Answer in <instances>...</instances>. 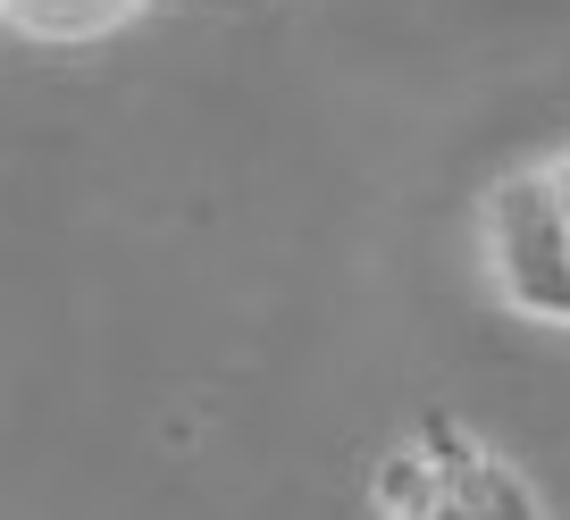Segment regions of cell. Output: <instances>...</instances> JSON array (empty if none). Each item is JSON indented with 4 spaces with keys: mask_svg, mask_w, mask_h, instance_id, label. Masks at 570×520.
<instances>
[{
    "mask_svg": "<svg viewBox=\"0 0 570 520\" xmlns=\"http://www.w3.org/2000/svg\"><path fill=\"white\" fill-rule=\"evenodd\" d=\"M479 261L487 286L512 320L570 327V194L562 168H512L487 185L479 210Z\"/></svg>",
    "mask_w": 570,
    "mask_h": 520,
    "instance_id": "cell-1",
    "label": "cell"
},
{
    "mask_svg": "<svg viewBox=\"0 0 570 520\" xmlns=\"http://www.w3.org/2000/svg\"><path fill=\"white\" fill-rule=\"evenodd\" d=\"M377 503H386V520H537L529 487L512 479V470H495L479 453V462H394V479L377 487Z\"/></svg>",
    "mask_w": 570,
    "mask_h": 520,
    "instance_id": "cell-2",
    "label": "cell"
},
{
    "mask_svg": "<svg viewBox=\"0 0 570 520\" xmlns=\"http://www.w3.org/2000/svg\"><path fill=\"white\" fill-rule=\"evenodd\" d=\"M151 0H0V18L18 26V35H35V42H92V35H109V26H126V18H142Z\"/></svg>",
    "mask_w": 570,
    "mask_h": 520,
    "instance_id": "cell-3",
    "label": "cell"
},
{
    "mask_svg": "<svg viewBox=\"0 0 570 520\" xmlns=\"http://www.w3.org/2000/svg\"><path fill=\"white\" fill-rule=\"evenodd\" d=\"M553 168H562V194H570V160H553Z\"/></svg>",
    "mask_w": 570,
    "mask_h": 520,
    "instance_id": "cell-4",
    "label": "cell"
}]
</instances>
